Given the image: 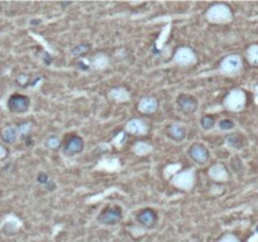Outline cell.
<instances>
[{
	"label": "cell",
	"instance_id": "cell-8",
	"mask_svg": "<svg viewBox=\"0 0 258 242\" xmlns=\"http://www.w3.org/2000/svg\"><path fill=\"white\" fill-rule=\"evenodd\" d=\"M188 155L198 164H205L209 160V150L205 145L200 143L193 144L188 150Z\"/></svg>",
	"mask_w": 258,
	"mask_h": 242
},
{
	"label": "cell",
	"instance_id": "cell-18",
	"mask_svg": "<svg viewBox=\"0 0 258 242\" xmlns=\"http://www.w3.org/2000/svg\"><path fill=\"white\" fill-rule=\"evenodd\" d=\"M225 143L228 145L229 148H233V149H242L244 147V141L243 136L239 134H231L228 138L225 139Z\"/></svg>",
	"mask_w": 258,
	"mask_h": 242
},
{
	"label": "cell",
	"instance_id": "cell-28",
	"mask_svg": "<svg viewBox=\"0 0 258 242\" xmlns=\"http://www.w3.org/2000/svg\"><path fill=\"white\" fill-rule=\"evenodd\" d=\"M38 182L40 183V184L47 185V184H48V182H49V178L47 176V174H45V173H40L38 176Z\"/></svg>",
	"mask_w": 258,
	"mask_h": 242
},
{
	"label": "cell",
	"instance_id": "cell-13",
	"mask_svg": "<svg viewBox=\"0 0 258 242\" xmlns=\"http://www.w3.org/2000/svg\"><path fill=\"white\" fill-rule=\"evenodd\" d=\"M158 108H159V102L153 96H145L138 104L139 111L145 115L155 114Z\"/></svg>",
	"mask_w": 258,
	"mask_h": 242
},
{
	"label": "cell",
	"instance_id": "cell-23",
	"mask_svg": "<svg viewBox=\"0 0 258 242\" xmlns=\"http://www.w3.org/2000/svg\"><path fill=\"white\" fill-rule=\"evenodd\" d=\"M47 148H49V149H57L58 147L60 145V140L58 136H49L48 139H47Z\"/></svg>",
	"mask_w": 258,
	"mask_h": 242
},
{
	"label": "cell",
	"instance_id": "cell-11",
	"mask_svg": "<svg viewBox=\"0 0 258 242\" xmlns=\"http://www.w3.org/2000/svg\"><path fill=\"white\" fill-rule=\"evenodd\" d=\"M177 104L178 108L180 109L184 114H193V112L198 110V101H197V99L190 95H185V93L178 97Z\"/></svg>",
	"mask_w": 258,
	"mask_h": 242
},
{
	"label": "cell",
	"instance_id": "cell-15",
	"mask_svg": "<svg viewBox=\"0 0 258 242\" xmlns=\"http://www.w3.org/2000/svg\"><path fill=\"white\" fill-rule=\"evenodd\" d=\"M209 176L216 182H225L229 178L228 171L223 164H214L209 169Z\"/></svg>",
	"mask_w": 258,
	"mask_h": 242
},
{
	"label": "cell",
	"instance_id": "cell-26",
	"mask_svg": "<svg viewBox=\"0 0 258 242\" xmlns=\"http://www.w3.org/2000/svg\"><path fill=\"white\" fill-rule=\"evenodd\" d=\"M30 130H32V124H29V123H24L18 126L19 135H28Z\"/></svg>",
	"mask_w": 258,
	"mask_h": 242
},
{
	"label": "cell",
	"instance_id": "cell-9",
	"mask_svg": "<svg viewBox=\"0 0 258 242\" xmlns=\"http://www.w3.org/2000/svg\"><path fill=\"white\" fill-rule=\"evenodd\" d=\"M84 148V141L81 136L78 135H71L69 138H67V140L64 141L63 145V152L66 155H77L83 150Z\"/></svg>",
	"mask_w": 258,
	"mask_h": 242
},
{
	"label": "cell",
	"instance_id": "cell-22",
	"mask_svg": "<svg viewBox=\"0 0 258 242\" xmlns=\"http://www.w3.org/2000/svg\"><path fill=\"white\" fill-rule=\"evenodd\" d=\"M214 124H216V120H214L213 116H210V115H205L200 120V126L204 130H210L214 126Z\"/></svg>",
	"mask_w": 258,
	"mask_h": 242
},
{
	"label": "cell",
	"instance_id": "cell-19",
	"mask_svg": "<svg viewBox=\"0 0 258 242\" xmlns=\"http://www.w3.org/2000/svg\"><path fill=\"white\" fill-rule=\"evenodd\" d=\"M108 63H110V61H108L107 56L103 53H99L92 58L91 65L95 69H105L108 66Z\"/></svg>",
	"mask_w": 258,
	"mask_h": 242
},
{
	"label": "cell",
	"instance_id": "cell-20",
	"mask_svg": "<svg viewBox=\"0 0 258 242\" xmlns=\"http://www.w3.org/2000/svg\"><path fill=\"white\" fill-rule=\"evenodd\" d=\"M247 61L251 66H258V44H252L246 51Z\"/></svg>",
	"mask_w": 258,
	"mask_h": 242
},
{
	"label": "cell",
	"instance_id": "cell-16",
	"mask_svg": "<svg viewBox=\"0 0 258 242\" xmlns=\"http://www.w3.org/2000/svg\"><path fill=\"white\" fill-rule=\"evenodd\" d=\"M108 97L115 102H126L129 101L131 95L125 87H115L108 92Z\"/></svg>",
	"mask_w": 258,
	"mask_h": 242
},
{
	"label": "cell",
	"instance_id": "cell-17",
	"mask_svg": "<svg viewBox=\"0 0 258 242\" xmlns=\"http://www.w3.org/2000/svg\"><path fill=\"white\" fill-rule=\"evenodd\" d=\"M1 139L3 141L8 144H13L15 143V140L18 139L19 136V132H18V126H13V125H8L1 130Z\"/></svg>",
	"mask_w": 258,
	"mask_h": 242
},
{
	"label": "cell",
	"instance_id": "cell-24",
	"mask_svg": "<svg viewBox=\"0 0 258 242\" xmlns=\"http://www.w3.org/2000/svg\"><path fill=\"white\" fill-rule=\"evenodd\" d=\"M218 126H219V129L220 130H223V132H229V130H232V129L234 128V123L232 121V120L224 119L220 121Z\"/></svg>",
	"mask_w": 258,
	"mask_h": 242
},
{
	"label": "cell",
	"instance_id": "cell-14",
	"mask_svg": "<svg viewBox=\"0 0 258 242\" xmlns=\"http://www.w3.org/2000/svg\"><path fill=\"white\" fill-rule=\"evenodd\" d=\"M166 135L175 141H181L186 136V129L181 124L174 123L166 128Z\"/></svg>",
	"mask_w": 258,
	"mask_h": 242
},
{
	"label": "cell",
	"instance_id": "cell-1",
	"mask_svg": "<svg viewBox=\"0 0 258 242\" xmlns=\"http://www.w3.org/2000/svg\"><path fill=\"white\" fill-rule=\"evenodd\" d=\"M205 18L213 24H227L233 21L231 6L224 3H217L210 6L205 13Z\"/></svg>",
	"mask_w": 258,
	"mask_h": 242
},
{
	"label": "cell",
	"instance_id": "cell-2",
	"mask_svg": "<svg viewBox=\"0 0 258 242\" xmlns=\"http://www.w3.org/2000/svg\"><path fill=\"white\" fill-rule=\"evenodd\" d=\"M247 104V95L243 90L240 88H234L228 95L225 96L224 106L227 110L232 112H240L243 111Z\"/></svg>",
	"mask_w": 258,
	"mask_h": 242
},
{
	"label": "cell",
	"instance_id": "cell-29",
	"mask_svg": "<svg viewBox=\"0 0 258 242\" xmlns=\"http://www.w3.org/2000/svg\"><path fill=\"white\" fill-rule=\"evenodd\" d=\"M6 156H8V149L3 144H0V159H5Z\"/></svg>",
	"mask_w": 258,
	"mask_h": 242
},
{
	"label": "cell",
	"instance_id": "cell-31",
	"mask_svg": "<svg viewBox=\"0 0 258 242\" xmlns=\"http://www.w3.org/2000/svg\"><path fill=\"white\" fill-rule=\"evenodd\" d=\"M184 242H190V241H184Z\"/></svg>",
	"mask_w": 258,
	"mask_h": 242
},
{
	"label": "cell",
	"instance_id": "cell-5",
	"mask_svg": "<svg viewBox=\"0 0 258 242\" xmlns=\"http://www.w3.org/2000/svg\"><path fill=\"white\" fill-rule=\"evenodd\" d=\"M174 62L178 66L188 67L193 66L197 63V56H195L194 51L189 47H180L178 48L177 52L174 54Z\"/></svg>",
	"mask_w": 258,
	"mask_h": 242
},
{
	"label": "cell",
	"instance_id": "cell-10",
	"mask_svg": "<svg viewBox=\"0 0 258 242\" xmlns=\"http://www.w3.org/2000/svg\"><path fill=\"white\" fill-rule=\"evenodd\" d=\"M126 132L131 135H135V136H142V135H146L149 132V125L145 121L144 119H140V117H134V119L129 120L125 126Z\"/></svg>",
	"mask_w": 258,
	"mask_h": 242
},
{
	"label": "cell",
	"instance_id": "cell-7",
	"mask_svg": "<svg viewBox=\"0 0 258 242\" xmlns=\"http://www.w3.org/2000/svg\"><path fill=\"white\" fill-rule=\"evenodd\" d=\"M30 106V100L29 97L24 95H13L10 96L9 101H8V108L12 112H15V114H24L29 110Z\"/></svg>",
	"mask_w": 258,
	"mask_h": 242
},
{
	"label": "cell",
	"instance_id": "cell-21",
	"mask_svg": "<svg viewBox=\"0 0 258 242\" xmlns=\"http://www.w3.org/2000/svg\"><path fill=\"white\" fill-rule=\"evenodd\" d=\"M134 152L138 155H146V154L153 152V147L149 143H146V141H138L134 145Z\"/></svg>",
	"mask_w": 258,
	"mask_h": 242
},
{
	"label": "cell",
	"instance_id": "cell-27",
	"mask_svg": "<svg viewBox=\"0 0 258 242\" xmlns=\"http://www.w3.org/2000/svg\"><path fill=\"white\" fill-rule=\"evenodd\" d=\"M219 242H240V240L238 239L237 236L232 235V233H228V235L223 236L222 239L219 240Z\"/></svg>",
	"mask_w": 258,
	"mask_h": 242
},
{
	"label": "cell",
	"instance_id": "cell-30",
	"mask_svg": "<svg viewBox=\"0 0 258 242\" xmlns=\"http://www.w3.org/2000/svg\"><path fill=\"white\" fill-rule=\"evenodd\" d=\"M28 80H29V78H28V76L21 75V76H19V77H18V84H20L21 86H24V85L27 84Z\"/></svg>",
	"mask_w": 258,
	"mask_h": 242
},
{
	"label": "cell",
	"instance_id": "cell-25",
	"mask_svg": "<svg viewBox=\"0 0 258 242\" xmlns=\"http://www.w3.org/2000/svg\"><path fill=\"white\" fill-rule=\"evenodd\" d=\"M90 49V45L88 44H81V45H77V47H75L72 49V54L73 56H81V54L86 53V52Z\"/></svg>",
	"mask_w": 258,
	"mask_h": 242
},
{
	"label": "cell",
	"instance_id": "cell-4",
	"mask_svg": "<svg viewBox=\"0 0 258 242\" xmlns=\"http://www.w3.org/2000/svg\"><path fill=\"white\" fill-rule=\"evenodd\" d=\"M171 183L177 188L183 189V191H190L195 183V171L194 169H185L183 172H179L171 178Z\"/></svg>",
	"mask_w": 258,
	"mask_h": 242
},
{
	"label": "cell",
	"instance_id": "cell-12",
	"mask_svg": "<svg viewBox=\"0 0 258 242\" xmlns=\"http://www.w3.org/2000/svg\"><path fill=\"white\" fill-rule=\"evenodd\" d=\"M136 220H138L139 223L141 224V226H144V227L153 228L156 224V222H158V213H156L154 209L150 208L142 209V211H140V212L138 213Z\"/></svg>",
	"mask_w": 258,
	"mask_h": 242
},
{
	"label": "cell",
	"instance_id": "cell-6",
	"mask_svg": "<svg viewBox=\"0 0 258 242\" xmlns=\"http://www.w3.org/2000/svg\"><path fill=\"white\" fill-rule=\"evenodd\" d=\"M122 219V209L117 206L106 207L97 217L99 223L102 224H116Z\"/></svg>",
	"mask_w": 258,
	"mask_h": 242
},
{
	"label": "cell",
	"instance_id": "cell-3",
	"mask_svg": "<svg viewBox=\"0 0 258 242\" xmlns=\"http://www.w3.org/2000/svg\"><path fill=\"white\" fill-rule=\"evenodd\" d=\"M243 68V60L239 54H228L227 57L220 61L219 71L225 76L238 75Z\"/></svg>",
	"mask_w": 258,
	"mask_h": 242
}]
</instances>
